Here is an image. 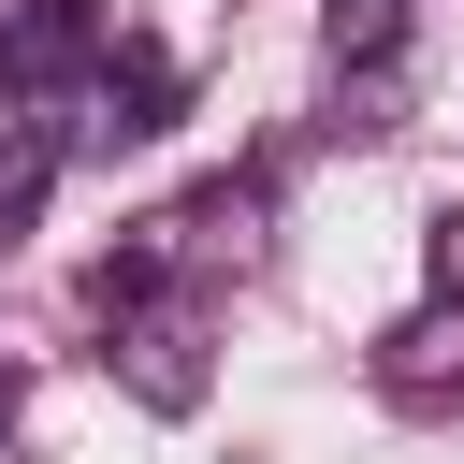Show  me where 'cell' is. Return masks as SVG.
Listing matches in <instances>:
<instances>
[{
    "label": "cell",
    "instance_id": "obj_7",
    "mask_svg": "<svg viewBox=\"0 0 464 464\" xmlns=\"http://www.w3.org/2000/svg\"><path fill=\"white\" fill-rule=\"evenodd\" d=\"M0 420H14V377H0Z\"/></svg>",
    "mask_w": 464,
    "mask_h": 464
},
{
    "label": "cell",
    "instance_id": "obj_4",
    "mask_svg": "<svg viewBox=\"0 0 464 464\" xmlns=\"http://www.w3.org/2000/svg\"><path fill=\"white\" fill-rule=\"evenodd\" d=\"M160 276H174V218H160V232H130L87 290H102V319H145V304H160Z\"/></svg>",
    "mask_w": 464,
    "mask_h": 464
},
{
    "label": "cell",
    "instance_id": "obj_3",
    "mask_svg": "<svg viewBox=\"0 0 464 464\" xmlns=\"http://www.w3.org/2000/svg\"><path fill=\"white\" fill-rule=\"evenodd\" d=\"M72 58H102V29H87V14H72V0H58V14H29V29H14V44H0V72H14V87H58V72H72Z\"/></svg>",
    "mask_w": 464,
    "mask_h": 464
},
{
    "label": "cell",
    "instance_id": "obj_5",
    "mask_svg": "<svg viewBox=\"0 0 464 464\" xmlns=\"http://www.w3.org/2000/svg\"><path fill=\"white\" fill-rule=\"evenodd\" d=\"M450 348H464V319H406V334H392V392H435Z\"/></svg>",
    "mask_w": 464,
    "mask_h": 464
},
{
    "label": "cell",
    "instance_id": "obj_6",
    "mask_svg": "<svg viewBox=\"0 0 464 464\" xmlns=\"http://www.w3.org/2000/svg\"><path fill=\"white\" fill-rule=\"evenodd\" d=\"M435 276H450V290H464V218H435Z\"/></svg>",
    "mask_w": 464,
    "mask_h": 464
},
{
    "label": "cell",
    "instance_id": "obj_1",
    "mask_svg": "<svg viewBox=\"0 0 464 464\" xmlns=\"http://www.w3.org/2000/svg\"><path fill=\"white\" fill-rule=\"evenodd\" d=\"M116 362H130V392H145V406H203V334H188V319H160V304H145V319L116 334Z\"/></svg>",
    "mask_w": 464,
    "mask_h": 464
},
{
    "label": "cell",
    "instance_id": "obj_2",
    "mask_svg": "<svg viewBox=\"0 0 464 464\" xmlns=\"http://www.w3.org/2000/svg\"><path fill=\"white\" fill-rule=\"evenodd\" d=\"M319 44H334V72H406V0H334Z\"/></svg>",
    "mask_w": 464,
    "mask_h": 464
}]
</instances>
